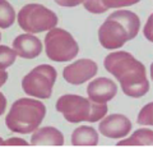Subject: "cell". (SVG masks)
<instances>
[{"mask_svg": "<svg viewBox=\"0 0 153 147\" xmlns=\"http://www.w3.org/2000/svg\"><path fill=\"white\" fill-rule=\"evenodd\" d=\"M102 1H103V5L106 7V9H110V8L130 7V5L139 3L140 0H102Z\"/></svg>", "mask_w": 153, "mask_h": 147, "instance_id": "d6986e66", "label": "cell"}, {"mask_svg": "<svg viewBox=\"0 0 153 147\" xmlns=\"http://www.w3.org/2000/svg\"><path fill=\"white\" fill-rule=\"evenodd\" d=\"M18 25L31 34L45 32L57 25V16L41 4H27L18 13Z\"/></svg>", "mask_w": 153, "mask_h": 147, "instance_id": "8992f818", "label": "cell"}, {"mask_svg": "<svg viewBox=\"0 0 153 147\" xmlns=\"http://www.w3.org/2000/svg\"><path fill=\"white\" fill-rule=\"evenodd\" d=\"M140 28L139 17L130 10L114 12L106 18L98 30L101 45L107 50H115L133 40Z\"/></svg>", "mask_w": 153, "mask_h": 147, "instance_id": "7a4b0ae2", "label": "cell"}, {"mask_svg": "<svg viewBox=\"0 0 153 147\" xmlns=\"http://www.w3.org/2000/svg\"><path fill=\"white\" fill-rule=\"evenodd\" d=\"M45 47L47 58L52 61H64L73 60L79 53L78 42H75L68 31L63 28H51L45 37Z\"/></svg>", "mask_w": 153, "mask_h": 147, "instance_id": "5b68a950", "label": "cell"}, {"mask_svg": "<svg viewBox=\"0 0 153 147\" xmlns=\"http://www.w3.org/2000/svg\"><path fill=\"white\" fill-rule=\"evenodd\" d=\"M56 69L51 65L41 64L33 68L23 77L22 88L27 95L38 98H49L52 93V87L56 82Z\"/></svg>", "mask_w": 153, "mask_h": 147, "instance_id": "52a82bcc", "label": "cell"}, {"mask_svg": "<svg viewBox=\"0 0 153 147\" xmlns=\"http://www.w3.org/2000/svg\"><path fill=\"white\" fill-rule=\"evenodd\" d=\"M27 141L22 138H10L4 141V146H27Z\"/></svg>", "mask_w": 153, "mask_h": 147, "instance_id": "44dd1931", "label": "cell"}, {"mask_svg": "<svg viewBox=\"0 0 153 147\" xmlns=\"http://www.w3.org/2000/svg\"><path fill=\"white\" fill-rule=\"evenodd\" d=\"M83 5L88 12L93 14H101L107 10L106 7L103 5L102 0H83Z\"/></svg>", "mask_w": 153, "mask_h": 147, "instance_id": "e0dca14e", "label": "cell"}, {"mask_svg": "<svg viewBox=\"0 0 153 147\" xmlns=\"http://www.w3.org/2000/svg\"><path fill=\"white\" fill-rule=\"evenodd\" d=\"M8 79V73L4 69H0V87L4 86V83L7 82Z\"/></svg>", "mask_w": 153, "mask_h": 147, "instance_id": "603a6c76", "label": "cell"}, {"mask_svg": "<svg viewBox=\"0 0 153 147\" xmlns=\"http://www.w3.org/2000/svg\"><path fill=\"white\" fill-rule=\"evenodd\" d=\"M116 92H117L116 83L112 79H108L105 77L92 81L87 87V93H88L89 100H92L94 102L106 104L107 101L115 97Z\"/></svg>", "mask_w": 153, "mask_h": 147, "instance_id": "30bf717a", "label": "cell"}, {"mask_svg": "<svg viewBox=\"0 0 153 147\" xmlns=\"http://www.w3.org/2000/svg\"><path fill=\"white\" fill-rule=\"evenodd\" d=\"M98 70L97 64L91 59H79L69 64L63 70V77L68 83L82 84L93 78Z\"/></svg>", "mask_w": 153, "mask_h": 147, "instance_id": "ba28073f", "label": "cell"}, {"mask_svg": "<svg viewBox=\"0 0 153 147\" xmlns=\"http://www.w3.org/2000/svg\"><path fill=\"white\" fill-rule=\"evenodd\" d=\"M71 143L74 146H96L98 145V134L92 127H78L71 134Z\"/></svg>", "mask_w": 153, "mask_h": 147, "instance_id": "4fadbf2b", "label": "cell"}, {"mask_svg": "<svg viewBox=\"0 0 153 147\" xmlns=\"http://www.w3.org/2000/svg\"><path fill=\"white\" fill-rule=\"evenodd\" d=\"M0 146H4V140L0 137Z\"/></svg>", "mask_w": 153, "mask_h": 147, "instance_id": "cb8c5ba5", "label": "cell"}, {"mask_svg": "<svg viewBox=\"0 0 153 147\" xmlns=\"http://www.w3.org/2000/svg\"><path fill=\"white\" fill-rule=\"evenodd\" d=\"M5 107H7V98L0 92V115L5 113Z\"/></svg>", "mask_w": 153, "mask_h": 147, "instance_id": "7402d4cb", "label": "cell"}, {"mask_svg": "<svg viewBox=\"0 0 153 147\" xmlns=\"http://www.w3.org/2000/svg\"><path fill=\"white\" fill-rule=\"evenodd\" d=\"M17 54L13 49L4 45H0V69H7L16 61Z\"/></svg>", "mask_w": 153, "mask_h": 147, "instance_id": "2e32d148", "label": "cell"}, {"mask_svg": "<svg viewBox=\"0 0 153 147\" xmlns=\"http://www.w3.org/2000/svg\"><path fill=\"white\" fill-rule=\"evenodd\" d=\"M0 40H1V35H0Z\"/></svg>", "mask_w": 153, "mask_h": 147, "instance_id": "d4e9b609", "label": "cell"}, {"mask_svg": "<svg viewBox=\"0 0 153 147\" xmlns=\"http://www.w3.org/2000/svg\"><path fill=\"white\" fill-rule=\"evenodd\" d=\"M103 65L119 79L123 92L130 97H142L149 91L146 67L128 51H116L105 58Z\"/></svg>", "mask_w": 153, "mask_h": 147, "instance_id": "6da1fadb", "label": "cell"}, {"mask_svg": "<svg viewBox=\"0 0 153 147\" xmlns=\"http://www.w3.org/2000/svg\"><path fill=\"white\" fill-rule=\"evenodd\" d=\"M56 110L70 123H94L107 114V105L94 102L79 95L68 93L56 101Z\"/></svg>", "mask_w": 153, "mask_h": 147, "instance_id": "277c9868", "label": "cell"}, {"mask_svg": "<svg viewBox=\"0 0 153 147\" xmlns=\"http://www.w3.org/2000/svg\"><path fill=\"white\" fill-rule=\"evenodd\" d=\"M131 131V122L121 114H111L101 122L100 132L108 138H123L126 137Z\"/></svg>", "mask_w": 153, "mask_h": 147, "instance_id": "9c48e42d", "label": "cell"}, {"mask_svg": "<svg viewBox=\"0 0 153 147\" xmlns=\"http://www.w3.org/2000/svg\"><path fill=\"white\" fill-rule=\"evenodd\" d=\"M13 50L16 54L25 59H35L42 51V42L31 34H23L13 41Z\"/></svg>", "mask_w": 153, "mask_h": 147, "instance_id": "8fae6325", "label": "cell"}, {"mask_svg": "<svg viewBox=\"0 0 153 147\" xmlns=\"http://www.w3.org/2000/svg\"><path fill=\"white\" fill-rule=\"evenodd\" d=\"M31 143L35 146H63L64 136L54 127H44L35 131Z\"/></svg>", "mask_w": 153, "mask_h": 147, "instance_id": "7c38bea8", "label": "cell"}, {"mask_svg": "<svg viewBox=\"0 0 153 147\" xmlns=\"http://www.w3.org/2000/svg\"><path fill=\"white\" fill-rule=\"evenodd\" d=\"M16 22V12L10 3L0 0V28H9Z\"/></svg>", "mask_w": 153, "mask_h": 147, "instance_id": "9a60e30c", "label": "cell"}, {"mask_svg": "<svg viewBox=\"0 0 153 147\" xmlns=\"http://www.w3.org/2000/svg\"><path fill=\"white\" fill-rule=\"evenodd\" d=\"M46 107L41 101L33 98H19L7 114L5 124L14 133H32L42 123Z\"/></svg>", "mask_w": 153, "mask_h": 147, "instance_id": "3957f363", "label": "cell"}, {"mask_svg": "<svg viewBox=\"0 0 153 147\" xmlns=\"http://www.w3.org/2000/svg\"><path fill=\"white\" fill-rule=\"evenodd\" d=\"M153 142V132L151 129H138L133 133L130 138L123 140L117 146H151Z\"/></svg>", "mask_w": 153, "mask_h": 147, "instance_id": "5bb4252c", "label": "cell"}, {"mask_svg": "<svg viewBox=\"0 0 153 147\" xmlns=\"http://www.w3.org/2000/svg\"><path fill=\"white\" fill-rule=\"evenodd\" d=\"M152 109H153L152 102H149L147 106L143 107L139 116H138V123L144 125H152Z\"/></svg>", "mask_w": 153, "mask_h": 147, "instance_id": "ac0fdd59", "label": "cell"}, {"mask_svg": "<svg viewBox=\"0 0 153 147\" xmlns=\"http://www.w3.org/2000/svg\"><path fill=\"white\" fill-rule=\"evenodd\" d=\"M82 1L83 0H55V3L61 7H76L82 4Z\"/></svg>", "mask_w": 153, "mask_h": 147, "instance_id": "ffe728a7", "label": "cell"}]
</instances>
